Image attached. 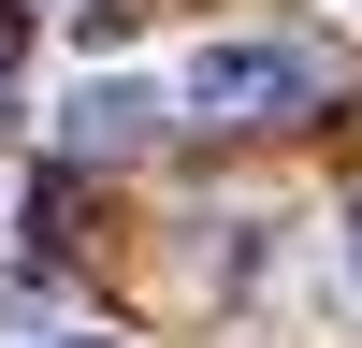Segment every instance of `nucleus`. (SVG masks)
<instances>
[{"instance_id":"1","label":"nucleus","mask_w":362,"mask_h":348,"mask_svg":"<svg viewBox=\"0 0 362 348\" xmlns=\"http://www.w3.org/2000/svg\"><path fill=\"white\" fill-rule=\"evenodd\" d=\"M319 102H334V44H305V29H218L174 73L189 131H305Z\"/></svg>"},{"instance_id":"2","label":"nucleus","mask_w":362,"mask_h":348,"mask_svg":"<svg viewBox=\"0 0 362 348\" xmlns=\"http://www.w3.org/2000/svg\"><path fill=\"white\" fill-rule=\"evenodd\" d=\"M145 131H160V87H131V73H87L73 116H58V145H73V160H131Z\"/></svg>"},{"instance_id":"3","label":"nucleus","mask_w":362,"mask_h":348,"mask_svg":"<svg viewBox=\"0 0 362 348\" xmlns=\"http://www.w3.org/2000/svg\"><path fill=\"white\" fill-rule=\"evenodd\" d=\"M15 58H29V0H0V131H15Z\"/></svg>"},{"instance_id":"4","label":"nucleus","mask_w":362,"mask_h":348,"mask_svg":"<svg viewBox=\"0 0 362 348\" xmlns=\"http://www.w3.org/2000/svg\"><path fill=\"white\" fill-rule=\"evenodd\" d=\"M348 276H362V232H348Z\"/></svg>"},{"instance_id":"5","label":"nucleus","mask_w":362,"mask_h":348,"mask_svg":"<svg viewBox=\"0 0 362 348\" xmlns=\"http://www.w3.org/2000/svg\"><path fill=\"white\" fill-rule=\"evenodd\" d=\"M58 348H102V334H58Z\"/></svg>"}]
</instances>
